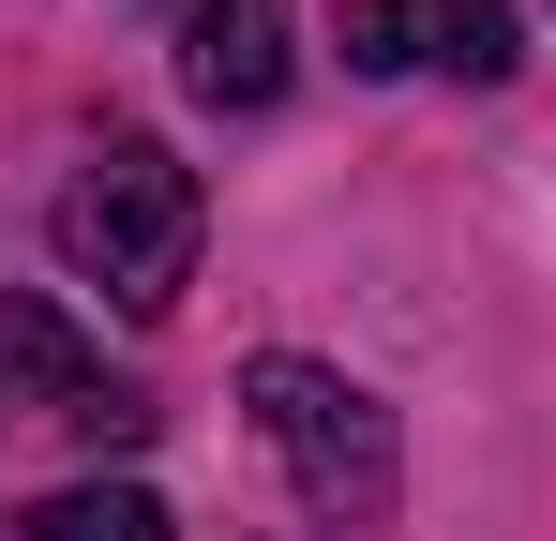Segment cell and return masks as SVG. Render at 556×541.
<instances>
[{"instance_id":"2","label":"cell","mask_w":556,"mask_h":541,"mask_svg":"<svg viewBox=\"0 0 556 541\" xmlns=\"http://www.w3.org/2000/svg\"><path fill=\"white\" fill-rule=\"evenodd\" d=\"M241 406H256V437H271V466L301 481L316 527H376L391 512L406 451H391V406L362 376H331V361H241Z\"/></svg>"},{"instance_id":"7","label":"cell","mask_w":556,"mask_h":541,"mask_svg":"<svg viewBox=\"0 0 556 541\" xmlns=\"http://www.w3.org/2000/svg\"><path fill=\"white\" fill-rule=\"evenodd\" d=\"M421 61V0H346V76H391Z\"/></svg>"},{"instance_id":"5","label":"cell","mask_w":556,"mask_h":541,"mask_svg":"<svg viewBox=\"0 0 556 541\" xmlns=\"http://www.w3.org/2000/svg\"><path fill=\"white\" fill-rule=\"evenodd\" d=\"M15 541H181V527H166V496H151V481H76V496H46Z\"/></svg>"},{"instance_id":"3","label":"cell","mask_w":556,"mask_h":541,"mask_svg":"<svg viewBox=\"0 0 556 541\" xmlns=\"http://www.w3.org/2000/svg\"><path fill=\"white\" fill-rule=\"evenodd\" d=\"M0 406H46V422H91V437H136V422H151L136 391H105L91 331H76L61 301H30V286H0Z\"/></svg>"},{"instance_id":"4","label":"cell","mask_w":556,"mask_h":541,"mask_svg":"<svg viewBox=\"0 0 556 541\" xmlns=\"http://www.w3.org/2000/svg\"><path fill=\"white\" fill-rule=\"evenodd\" d=\"M181 90L226 105V121H256L286 90V0H195L181 15Z\"/></svg>"},{"instance_id":"6","label":"cell","mask_w":556,"mask_h":541,"mask_svg":"<svg viewBox=\"0 0 556 541\" xmlns=\"http://www.w3.org/2000/svg\"><path fill=\"white\" fill-rule=\"evenodd\" d=\"M421 46H437L452 76H511V61H527V46H511V0H437Z\"/></svg>"},{"instance_id":"1","label":"cell","mask_w":556,"mask_h":541,"mask_svg":"<svg viewBox=\"0 0 556 541\" xmlns=\"http://www.w3.org/2000/svg\"><path fill=\"white\" fill-rule=\"evenodd\" d=\"M46 241L76 286H105L121 316H166L195 286V241H211V196H195L181 151H151V136H105L91 166L61 180V211H46Z\"/></svg>"}]
</instances>
